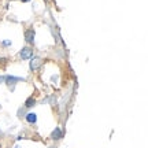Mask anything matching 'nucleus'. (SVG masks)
I'll return each mask as SVG.
<instances>
[{"instance_id":"obj_1","label":"nucleus","mask_w":148,"mask_h":148,"mask_svg":"<svg viewBox=\"0 0 148 148\" xmlns=\"http://www.w3.org/2000/svg\"><path fill=\"white\" fill-rule=\"evenodd\" d=\"M32 55H33V51H32V48H23L21 51V58L22 59H29V58H32Z\"/></svg>"},{"instance_id":"obj_2","label":"nucleus","mask_w":148,"mask_h":148,"mask_svg":"<svg viewBox=\"0 0 148 148\" xmlns=\"http://www.w3.org/2000/svg\"><path fill=\"white\" fill-rule=\"evenodd\" d=\"M40 64H41V59H40V58H34L32 62H30V69H32V70H36L37 67L40 66Z\"/></svg>"},{"instance_id":"obj_3","label":"nucleus","mask_w":148,"mask_h":148,"mask_svg":"<svg viewBox=\"0 0 148 148\" xmlns=\"http://www.w3.org/2000/svg\"><path fill=\"white\" fill-rule=\"evenodd\" d=\"M25 38H26L27 42H33L34 41V32H33V30H27V32L25 33Z\"/></svg>"},{"instance_id":"obj_4","label":"nucleus","mask_w":148,"mask_h":148,"mask_svg":"<svg viewBox=\"0 0 148 148\" xmlns=\"http://www.w3.org/2000/svg\"><path fill=\"white\" fill-rule=\"evenodd\" d=\"M60 137H62V130H60L59 127H56V129L53 130V133H52V138L53 140H59Z\"/></svg>"},{"instance_id":"obj_5","label":"nucleus","mask_w":148,"mask_h":148,"mask_svg":"<svg viewBox=\"0 0 148 148\" xmlns=\"http://www.w3.org/2000/svg\"><path fill=\"white\" fill-rule=\"evenodd\" d=\"M36 114H33V112H30V114H27L26 115V121L29 122V123H34L36 122Z\"/></svg>"},{"instance_id":"obj_6","label":"nucleus","mask_w":148,"mask_h":148,"mask_svg":"<svg viewBox=\"0 0 148 148\" xmlns=\"http://www.w3.org/2000/svg\"><path fill=\"white\" fill-rule=\"evenodd\" d=\"M33 104H34V99H27V101H26V107H32Z\"/></svg>"},{"instance_id":"obj_7","label":"nucleus","mask_w":148,"mask_h":148,"mask_svg":"<svg viewBox=\"0 0 148 148\" xmlns=\"http://www.w3.org/2000/svg\"><path fill=\"white\" fill-rule=\"evenodd\" d=\"M4 45H11V41H4Z\"/></svg>"},{"instance_id":"obj_8","label":"nucleus","mask_w":148,"mask_h":148,"mask_svg":"<svg viewBox=\"0 0 148 148\" xmlns=\"http://www.w3.org/2000/svg\"><path fill=\"white\" fill-rule=\"evenodd\" d=\"M22 1H29V0H22Z\"/></svg>"},{"instance_id":"obj_9","label":"nucleus","mask_w":148,"mask_h":148,"mask_svg":"<svg viewBox=\"0 0 148 148\" xmlns=\"http://www.w3.org/2000/svg\"><path fill=\"white\" fill-rule=\"evenodd\" d=\"M16 148H19V147H16Z\"/></svg>"}]
</instances>
